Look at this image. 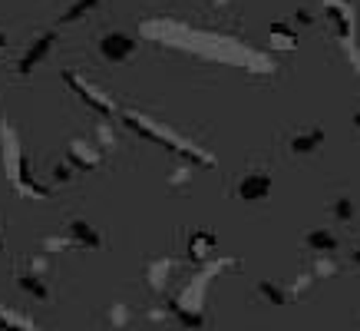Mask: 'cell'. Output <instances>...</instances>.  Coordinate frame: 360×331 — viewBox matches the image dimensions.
Here are the masks:
<instances>
[{
    "mask_svg": "<svg viewBox=\"0 0 360 331\" xmlns=\"http://www.w3.org/2000/svg\"><path fill=\"white\" fill-rule=\"evenodd\" d=\"M66 83L77 89L79 96H83V103H86V106H93V110H96L99 116H110V113H112V103H110V99L103 96V93H96V89H89L86 83H79V80L73 77V73H66Z\"/></svg>",
    "mask_w": 360,
    "mask_h": 331,
    "instance_id": "8",
    "label": "cell"
},
{
    "mask_svg": "<svg viewBox=\"0 0 360 331\" xmlns=\"http://www.w3.org/2000/svg\"><path fill=\"white\" fill-rule=\"evenodd\" d=\"M354 126H357V130H360V110L354 113Z\"/></svg>",
    "mask_w": 360,
    "mask_h": 331,
    "instance_id": "22",
    "label": "cell"
},
{
    "mask_svg": "<svg viewBox=\"0 0 360 331\" xmlns=\"http://www.w3.org/2000/svg\"><path fill=\"white\" fill-rule=\"evenodd\" d=\"M321 13L334 23V30H338V40L344 44V50L350 54V63L360 70V60H357V44H354V11H350L347 0H321Z\"/></svg>",
    "mask_w": 360,
    "mask_h": 331,
    "instance_id": "2",
    "label": "cell"
},
{
    "mask_svg": "<svg viewBox=\"0 0 360 331\" xmlns=\"http://www.w3.org/2000/svg\"><path fill=\"white\" fill-rule=\"evenodd\" d=\"M258 295L268 301V305H274V308H284V305H291L295 301V292H291V285H281V282H258Z\"/></svg>",
    "mask_w": 360,
    "mask_h": 331,
    "instance_id": "11",
    "label": "cell"
},
{
    "mask_svg": "<svg viewBox=\"0 0 360 331\" xmlns=\"http://www.w3.org/2000/svg\"><path fill=\"white\" fill-rule=\"evenodd\" d=\"M169 182H172V186H188V182H192V169H188V166H182V169H175Z\"/></svg>",
    "mask_w": 360,
    "mask_h": 331,
    "instance_id": "19",
    "label": "cell"
},
{
    "mask_svg": "<svg viewBox=\"0 0 360 331\" xmlns=\"http://www.w3.org/2000/svg\"><path fill=\"white\" fill-rule=\"evenodd\" d=\"M307 249H314V252H338V235H330L328 229H314V232H307Z\"/></svg>",
    "mask_w": 360,
    "mask_h": 331,
    "instance_id": "15",
    "label": "cell"
},
{
    "mask_svg": "<svg viewBox=\"0 0 360 331\" xmlns=\"http://www.w3.org/2000/svg\"><path fill=\"white\" fill-rule=\"evenodd\" d=\"M136 40H132L129 33L122 30H110L99 37V56L103 60H110V63H126V60H132V54H136Z\"/></svg>",
    "mask_w": 360,
    "mask_h": 331,
    "instance_id": "3",
    "label": "cell"
},
{
    "mask_svg": "<svg viewBox=\"0 0 360 331\" xmlns=\"http://www.w3.org/2000/svg\"><path fill=\"white\" fill-rule=\"evenodd\" d=\"M40 268H44V262L37 258L30 272H23V275H17V285H20L23 292H30L33 298H40V301H50V288H46V282L40 278Z\"/></svg>",
    "mask_w": 360,
    "mask_h": 331,
    "instance_id": "9",
    "label": "cell"
},
{
    "mask_svg": "<svg viewBox=\"0 0 360 331\" xmlns=\"http://www.w3.org/2000/svg\"><path fill=\"white\" fill-rule=\"evenodd\" d=\"M110 321H112V325H116V328H126V325H129V321H132L129 308H126L122 301H116V305H112V308H110Z\"/></svg>",
    "mask_w": 360,
    "mask_h": 331,
    "instance_id": "18",
    "label": "cell"
},
{
    "mask_svg": "<svg viewBox=\"0 0 360 331\" xmlns=\"http://www.w3.org/2000/svg\"><path fill=\"white\" fill-rule=\"evenodd\" d=\"M63 235H66V242H70V249H73V245H83V249H103V235H99L86 219H70Z\"/></svg>",
    "mask_w": 360,
    "mask_h": 331,
    "instance_id": "6",
    "label": "cell"
},
{
    "mask_svg": "<svg viewBox=\"0 0 360 331\" xmlns=\"http://www.w3.org/2000/svg\"><path fill=\"white\" fill-rule=\"evenodd\" d=\"M268 46H274V50H295L297 46V33L291 23H271V30H268Z\"/></svg>",
    "mask_w": 360,
    "mask_h": 331,
    "instance_id": "12",
    "label": "cell"
},
{
    "mask_svg": "<svg viewBox=\"0 0 360 331\" xmlns=\"http://www.w3.org/2000/svg\"><path fill=\"white\" fill-rule=\"evenodd\" d=\"M53 44H56V33L53 30H46L40 40H33L30 50H27V54L20 56V63H17V73H20V77H30L33 70L40 66V60H46V54L53 50Z\"/></svg>",
    "mask_w": 360,
    "mask_h": 331,
    "instance_id": "5",
    "label": "cell"
},
{
    "mask_svg": "<svg viewBox=\"0 0 360 331\" xmlns=\"http://www.w3.org/2000/svg\"><path fill=\"white\" fill-rule=\"evenodd\" d=\"M53 179H56V182H66V179H70V159L53 166Z\"/></svg>",
    "mask_w": 360,
    "mask_h": 331,
    "instance_id": "20",
    "label": "cell"
},
{
    "mask_svg": "<svg viewBox=\"0 0 360 331\" xmlns=\"http://www.w3.org/2000/svg\"><path fill=\"white\" fill-rule=\"evenodd\" d=\"M96 4H99V0H77V4L63 13V23H70V20H77V17H83V13H89Z\"/></svg>",
    "mask_w": 360,
    "mask_h": 331,
    "instance_id": "16",
    "label": "cell"
},
{
    "mask_svg": "<svg viewBox=\"0 0 360 331\" xmlns=\"http://www.w3.org/2000/svg\"><path fill=\"white\" fill-rule=\"evenodd\" d=\"M334 216H338V219H354V216H357V209H354V199H347V196L334 199Z\"/></svg>",
    "mask_w": 360,
    "mask_h": 331,
    "instance_id": "17",
    "label": "cell"
},
{
    "mask_svg": "<svg viewBox=\"0 0 360 331\" xmlns=\"http://www.w3.org/2000/svg\"><path fill=\"white\" fill-rule=\"evenodd\" d=\"M122 123H126L129 130H136L139 136H146V139H153V143L165 146V149H172V153H179V156H186V159H192V163H198V166H212V156L202 153V149H198L195 143H186L182 136H175L172 130H165V126H159V123L146 120L142 113L126 110V113H122Z\"/></svg>",
    "mask_w": 360,
    "mask_h": 331,
    "instance_id": "1",
    "label": "cell"
},
{
    "mask_svg": "<svg viewBox=\"0 0 360 331\" xmlns=\"http://www.w3.org/2000/svg\"><path fill=\"white\" fill-rule=\"evenodd\" d=\"M350 262H354V265H360V245H357V249H354V258H350Z\"/></svg>",
    "mask_w": 360,
    "mask_h": 331,
    "instance_id": "21",
    "label": "cell"
},
{
    "mask_svg": "<svg viewBox=\"0 0 360 331\" xmlns=\"http://www.w3.org/2000/svg\"><path fill=\"white\" fill-rule=\"evenodd\" d=\"M321 143H324V130H321V126H311V130H304V132H295L288 146H291L295 156H311L314 149H321Z\"/></svg>",
    "mask_w": 360,
    "mask_h": 331,
    "instance_id": "10",
    "label": "cell"
},
{
    "mask_svg": "<svg viewBox=\"0 0 360 331\" xmlns=\"http://www.w3.org/2000/svg\"><path fill=\"white\" fill-rule=\"evenodd\" d=\"M268 192H271V176L262 173V169L245 173V176L238 179V189H235V196H238L241 202H262V199H268Z\"/></svg>",
    "mask_w": 360,
    "mask_h": 331,
    "instance_id": "4",
    "label": "cell"
},
{
    "mask_svg": "<svg viewBox=\"0 0 360 331\" xmlns=\"http://www.w3.org/2000/svg\"><path fill=\"white\" fill-rule=\"evenodd\" d=\"M4 44H7V37H4V33H0V46H4Z\"/></svg>",
    "mask_w": 360,
    "mask_h": 331,
    "instance_id": "23",
    "label": "cell"
},
{
    "mask_svg": "<svg viewBox=\"0 0 360 331\" xmlns=\"http://www.w3.org/2000/svg\"><path fill=\"white\" fill-rule=\"evenodd\" d=\"M0 331H44V328H37V321L20 315V311L0 308Z\"/></svg>",
    "mask_w": 360,
    "mask_h": 331,
    "instance_id": "13",
    "label": "cell"
},
{
    "mask_svg": "<svg viewBox=\"0 0 360 331\" xmlns=\"http://www.w3.org/2000/svg\"><path fill=\"white\" fill-rule=\"evenodd\" d=\"M70 166H83L86 173H93V169L103 166V149H96L86 139H73L70 143Z\"/></svg>",
    "mask_w": 360,
    "mask_h": 331,
    "instance_id": "7",
    "label": "cell"
},
{
    "mask_svg": "<svg viewBox=\"0 0 360 331\" xmlns=\"http://www.w3.org/2000/svg\"><path fill=\"white\" fill-rule=\"evenodd\" d=\"M208 252H215V235H212V232H195L192 242H188V255H192L195 262H205Z\"/></svg>",
    "mask_w": 360,
    "mask_h": 331,
    "instance_id": "14",
    "label": "cell"
}]
</instances>
